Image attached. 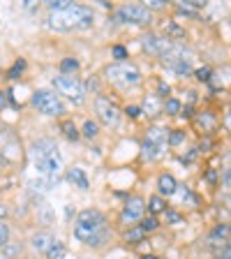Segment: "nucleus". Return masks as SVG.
I'll list each match as a JSON object with an SVG mask.
<instances>
[{
  "label": "nucleus",
  "instance_id": "1",
  "mask_svg": "<svg viewBox=\"0 0 231 259\" xmlns=\"http://www.w3.org/2000/svg\"><path fill=\"white\" fill-rule=\"evenodd\" d=\"M74 238L88 248H104L111 241V227H109L107 215L97 208L81 210L74 220Z\"/></svg>",
  "mask_w": 231,
  "mask_h": 259
},
{
  "label": "nucleus",
  "instance_id": "2",
  "mask_svg": "<svg viewBox=\"0 0 231 259\" xmlns=\"http://www.w3.org/2000/svg\"><path fill=\"white\" fill-rule=\"evenodd\" d=\"M30 157L32 167L37 171V176L44 181V185H54L58 181V176L63 174V155H60L58 146L54 139H35L30 146Z\"/></svg>",
  "mask_w": 231,
  "mask_h": 259
},
{
  "label": "nucleus",
  "instance_id": "3",
  "mask_svg": "<svg viewBox=\"0 0 231 259\" xmlns=\"http://www.w3.org/2000/svg\"><path fill=\"white\" fill-rule=\"evenodd\" d=\"M95 23V12L88 5H79V3H70L67 7L58 12H49V28H54L58 32H70V30H86Z\"/></svg>",
  "mask_w": 231,
  "mask_h": 259
},
{
  "label": "nucleus",
  "instance_id": "4",
  "mask_svg": "<svg viewBox=\"0 0 231 259\" xmlns=\"http://www.w3.org/2000/svg\"><path fill=\"white\" fill-rule=\"evenodd\" d=\"M104 76H107V81L111 83V86L123 88V91H127V88H136L141 83L139 67H136L134 63H127V60H125V63H111V65H107Z\"/></svg>",
  "mask_w": 231,
  "mask_h": 259
},
{
  "label": "nucleus",
  "instance_id": "5",
  "mask_svg": "<svg viewBox=\"0 0 231 259\" xmlns=\"http://www.w3.org/2000/svg\"><path fill=\"white\" fill-rule=\"evenodd\" d=\"M51 86H54V91L58 93L60 97H67L70 102L76 104V107L86 102L88 91H86V83H83L79 76H74V74H58V76H54Z\"/></svg>",
  "mask_w": 231,
  "mask_h": 259
},
{
  "label": "nucleus",
  "instance_id": "6",
  "mask_svg": "<svg viewBox=\"0 0 231 259\" xmlns=\"http://www.w3.org/2000/svg\"><path fill=\"white\" fill-rule=\"evenodd\" d=\"M167 146H169V130L148 127L144 135V144H141V157L148 162L160 160L167 153Z\"/></svg>",
  "mask_w": 231,
  "mask_h": 259
},
{
  "label": "nucleus",
  "instance_id": "7",
  "mask_svg": "<svg viewBox=\"0 0 231 259\" xmlns=\"http://www.w3.org/2000/svg\"><path fill=\"white\" fill-rule=\"evenodd\" d=\"M30 104L37 109L39 113L49 116V118H58V116H63V113L67 111V109H65L63 97H60L56 91H49V88H42V91L32 93Z\"/></svg>",
  "mask_w": 231,
  "mask_h": 259
},
{
  "label": "nucleus",
  "instance_id": "8",
  "mask_svg": "<svg viewBox=\"0 0 231 259\" xmlns=\"http://www.w3.org/2000/svg\"><path fill=\"white\" fill-rule=\"evenodd\" d=\"M116 21L120 23H134V26H148L153 21V12L141 3H127L116 10Z\"/></svg>",
  "mask_w": 231,
  "mask_h": 259
},
{
  "label": "nucleus",
  "instance_id": "9",
  "mask_svg": "<svg viewBox=\"0 0 231 259\" xmlns=\"http://www.w3.org/2000/svg\"><path fill=\"white\" fill-rule=\"evenodd\" d=\"M93 107H95L97 123L100 125H104V127H116V125L120 123V109H118V104L113 102L111 97L97 95L95 102H93Z\"/></svg>",
  "mask_w": 231,
  "mask_h": 259
},
{
  "label": "nucleus",
  "instance_id": "10",
  "mask_svg": "<svg viewBox=\"0 0 231 259\" xmlns=\"http://www.w3.org/2000/svg\"><path fill=\"white\" fill-rule=\"evenodd\" d=\"M0 160L7 164H21L23 160V148H21V139L14 132H3L0 135Z\"/></svg>",
  "mask_w": 231,
  "mask_h": 259
},
{
  "label": "nucleus",
  "instance_id": "11",
  "mask_svg": "<svg viewBox=\"0 0 231 259\" xmlns=\"http://www.w3.org/2000/svg\"><path fill=\"white\" fill-rule=\"evenodd\" d=\"M146 199L141 194H132L127 201H125L123 210H120V225L123 227H134L136 222H141L146 218Z\"/></svg>",
  "mask_w": 231,
  "mask_h": 259
},
{
  "label": "nucleus",
  "instance_id": "12",
  "mask_svg": "<svg viewBox=\"0 0 231 259\" xmlns=\"http://www.w3.org/2000/svg\"><path fill=\"white\" fill-rule=\"evenodd\" d=\"M56 241H58V238H56L54 234H51V232H44V229H42V232H35L30 236V248L35 250L37 254H47L49 248H51Z\"/></svg>",
  "mask_w": 231,
  "mask_h": 259
},
{
  "label": "nucleus",
  "instance_id": "13",
  "mask_svg": "<svg viewBox=\"0 0 231 259\" xmlns=\"http://www.w3.org/2000/svg\"><path fill=\"white\" fill-rule=\"evenodd\" d=\"M178 188H180V185H178V181L173 178V174L164 171L157 176V194H160V197H164V199H167V197H173V194L178 192Z\"/></svg>",
  "mask_w": 231,
  "mask_h": 259
},
{
  "label": "nucleus",
  "instance_id": "14",
  "mask_svg": "<svg viewBox=\"0 0 231 259\" xmlns=\"http://www.w3.org/2000/svg\"><path fill=\"white\" fill-rule=\"evenodd\" d=\"M194 125L204 132V135H210V132H215L217 125H220V118H217L213 111H199L194 116Z\"/></svg>",
  "mask_w": 231,
  "mask_h": 259
},
{
  "label": "nucleus",
  "instance_id": "15",
  "mask_svg": "<svg viewBox=\"0 0 231 259\" xmlns=\"http://www.w3.org/2000/svg\"><path fill=\"white\" fill-rule=\"evenodd\" d=\"M231 238V227L229 225H217L213 232H210V236H208V241L215 245V248H220V245H224L226 241Z\"/></svg>",
  "mask_w": 231,
  "mask_h": 259
},
{
  "label": "nucleus",
  "instance_id": "16",
  "mask_svg": "<svg viewBox=\"0 0 231 259\" xmlns=\"http://www.w3.org/2000/svg\"><path fill=\"white\" fill-rule=\"evenodd\" d=\"M162 100L157 95H146L144 104H141V113H146V116H157V113L162 111Z\"/></svg>",
  "mask_w": 231,
  "mask_h": 259
},
{
  "label": "nucleus",
  "instance_id": "17",
  "mask_svg": "<svg viewBox=\"0 0 231 259\" xmlns=\"http://www.w3.org/2000/svg\"><path fill=\"white\" fill-rule=\"evenodd\" d=\"M58 127H60V132L65 135V139H70V141H79L81 139V130L76 127L72 118H63L58 123Z\"/></svg>",
  "mask_w": 231,
  "mask_h": 259
},
{
  "label": "nucleus",
  "instance_id": "18",
  "mask_svg": "<svg viewBox=\"0 0 231 259\" xmlns=\"http://www.w3.org/2000/svg\"><path fill=\"white\" fill-rule=\"evenodd\" d=\"M146 236H148V234H146L139 225H134L123 234V243H127V245H139V243L146 241Z\"/></svg>",
  "mask_w": 231,
  "mask_h": 259
},
{
  "label": "nucleus",
  "instance_id": "19",
  "mask_svg": "<svg viewBox=\"0 0 231 259\" xmlns=\"http://www.w3.org/2000/svg\"><path fill=\"white\" fill-rule=\"evenodd\" d=\"M67 178H70V183H74L79 190H88V176H86V171H83L81 167L67 169Z\"/></svg>",
  "mask_w": 231,
  "mask_h": 259
},
{
  "label": "nucleus",
  "instance_id": "20",
  "mask_svg": "<svg viewBox=\"0 0 231 259\" xmlns=\"http://www.w3.org/2000/svg\"><path fill=\"white\" fill-rule=\"evenodd\" d=\"M148 215H160V213H164L167 210V199L164 197H160V194H153L151 199H148Z\"/></svg>",
  "mask_w": 231,
  "mask_h": 259
},
{
  "label": "nucleus",
  "instance_id": "21",
  "mask_svg": "<svg viewBox=\"0 0 231 259\" xmlns=\"http://www.w3.org/2000/svg\"><path fill=\"white\" fill-rule=\"evenodd\" d=\"M81 137L88 141L97 139V137H100V123H97V120H86L83 127H81Z\"/></svg>",
  "mask_w": 231,
  "mask_h": 259
},
{
  "label": "nucleus",
  "instance_id": "22",
  "mask_svg": "<svg viewBox=\"0 0 231 259\" xmlns=\"http://www.w3.org/2000/svg\"><path fill=\"white\" fill-rule=\"evenodd\" d=\"M162 111L169 113V116H178V113L183 111V104L178 102L176 97H169V100H164V104H162Z\"/></svg>",
  "mask_w": 231,
  "mask_h": 259
},
{
  "label": "nucleus",
  "instance_id": "23",
  "mask_svg": "<svg viewBox=\"0 0 231 259\" xmlns=\"http://www.w3.org/2000/svg\"><path fill=\"white\" fill-rule=\"evenodd\" d=\"M139 227L144 229L146 234H153V232H157V229H160V220H157L155 215H146L144 220L139 222Z\"/></svg>",
  "mask_w": 231,
  "mask_h": 259
},
{
  "label": "nucleus",
  "instance_id": "24",
  "mask_svg": "<svg viewBox=\"0 0 231 259\" xmlns=\"http://www.w3.org/2000/svg\"><path fill=\"white\" fill-rule=\"evenodd\" d=\"M65 252H67V250H65L63 241H56L54 245L49 248V252L44 254V257H47V259H65Z\"/></svg>",
  "mask_w": 231,
  "mask_h": 259
},
{
  "label": "nucleus",
  "instance_id": "25",
  "mask_svg": "<svg viewBox=\"0 0 231 259\" xmlns=\"http://www.w3.org/2000/svg\"><path fill=\"white\" fill-rule=\"evenodd\" d=\"M79 70V60L76 58H63L60 60V74H74Z\"/></svg>",
  "mask_w": 231,
  "mask_h": 259
},
{
  "label": "nucleus",
  "instance_id": "26",
  "mask_svg": "<svg viewBox=\"0 0 231 259\" xmlns=\"http://www.w3.org/2000/svg\"><path fill=\"white\" fill-rule=\"evenodd\" d=\"M111 56L116 58V63H125V60H127V49L116 44V47H111Z\"/></svg>",
  "mask_w": 231,
  "mask_h": 259
},
{
  "label": "nucleus",
  "instance_id": "27",
  "mask_svg": "<svg viewBox=\"0 0 231 259\" xmlns=\"http://www.w3.org/2000/svg\"><path fill=\"white\" fill-rule=\"evenodd\" d=\"M10 243V227L5 225V220H0V250Z\"/></svg>",
  "mask_w": 231,
  "mask_h": 259
},
{
  "label": "nucleus",
  "instance_id": "28",
  "mask_svg": "<svg viewBox=\"0 0 231 259\" xmlns=\"http://www.w3.org/2000/svg\"><path fill=\"white\" fill-rule=\"evenodd\" d=\"M215 259H231V241H226L215 250Z\"/></svg>",
  "mask_w": 231,
  "mask_h": 259
},
{
  "label": "nucleus",
  "instance_id": "29",
  "mask_svg": "<svg viewBox=\"0 0 231 259\" xmlns=\"http://www.w3.org/2000/svg\"><path fill=\"white\" fill-rule=\"evenodd\" d=\"M164 218H167V222H169V225H176V222H183V215H180V213H176V210H171V208H167V210H164Z\"/></svg>",
  "mask_w": 231,
  "mask_h": 259
},
{
  "label": "nucleus",
  "instance_id": "30",
  "mask_svg": "<svg viewBox=\"0 0 231 259\" xmlns=\"http://www.w3.org/2000/svg\"><path fill=\"white\" fill-rule=\"evenodd\" d=\"M183 139H185V132H180V130H173V132H169V146L180 144Z\"/></svg>",
  "mask_w": 231,
  "mask_h": 259
},
{
  "label": "nucleus",
  "instance_id": "31",
  "mask_svg": "<svg viewBox=\"0 0 231 259\" xmlns=\"http://www.w3.org/2000/svg\"><path fill=\"white\" fill-rule=\"evenodd\" d=\"M23 67H26V60H16L14 67L10 70V79H16V74H21Z\"/></svg>",
  "mask_w": 231,
  "mask_h": 259
},
{
  "label": "nucleus",
  "instance_id": "32",
  "mask_svg": "<svg viewBox=\"0 0 231 259\" xmlns=\"http://www.w3.org/2000/svg\"><path fill=\"white\" fill-rule=\"evenodd\" d=\"M146 7H148V10H164V7H167V3H164V0H148V3H146Z\"/></svg>",
  "mask_w": 231,
  "mask_h": 259
},
{
  "label": "nucleus",
  "instance_id": "33",
  "mask_svg": "<svg viewBox=\"0 0 231 259\" xmlns=\"http://www.w3.org/2000/svg\"><path fill=\"white\" fill-rule=\"evenodd\" d=\"M125 113H127L132 120H136L141 116V107H134V104H132V107H125Z\"/></svg>",
  "mask_w": 231,
  "mask_h": 259
},
{
  "label": "nucleus",
  "instance_id": "34",
  "mask_svg": "<svg viewBox=\"0 0 231 259\" xmlns=\"http://www.w3.org/2000/svg\"><path fill=\"white\" fill-rule=\"evenodd\" d=\"M12 100V93L10 91H0V109L7 107V102Z\"/></svg>",
  "mask_w": 231,
  "mask_h": 259
},
{
  "label": "nucleus",
  "instance_id": "35",
  "mask_svg": "<svg viewBox=\"0 0 231 259\" xmlns=\"http://www.w3.org/2000/svg\"><path fill=\"white\" fill-rule=\"evenodd\" d=\"M197 79H199V81H210V70H208V67L197 70Z\"/></svg>",
  "mask_w": 231,
  "mask_h": 259
},
{
  "label": "nucleus",
  "instance_id": "36",
  "mask_svg": "<svg viewBox=\"0 0 231 259\" xmlns=\"http://www.w3.org/2000/svg\"><path fill=\"white\" fill-rule=\"evenodd\" d=\"M141 259H160V257H155V254H144Z\"/></svg>",
  "mask_w": 231,
  "mask_h": 259
},
{
  "label": "nucleus",
  "instance_id": "37",
  "mask_svg": "<svg viewBox=\"0 0 231 259\" xmlns=\"http://www.w3.org/2000/svg\"><path fill=\"white\" fill-rule=\"evenodd\" d=\"M0 259H12V257H10V254H5L3 250H0Z\"/></svg>",
  "mask_w": 231,
  "mask_h": 259
},
{
  "label": "nucleus",
  "instance_id": "38",
  "mask_svg": "<svg viewBox=\"0 0 231 259\" xmlns=\"http://www.w3.org/2000/svg\"><path fill=\"white\" fill-rule=\"evenodd\" d=\"M0 164H3V160H0Z\"/></svg>",
  "mask_w": 231,
  "mask_h": 259
},
{
  "label": "nucleus",
  "instance_id": "39",
  "mask_svg": "<svg viewBox=\"0 0 231 259\" xmlns=\"http://www.w3.org/2000/svg\"><path fill=\"white\" fill-rule=\"evenodd\" d=\"M229 23H231V19H229Z\"/></svg>",
  "mask_w": 231,
  "mask_h": 259
}]
</instances>
